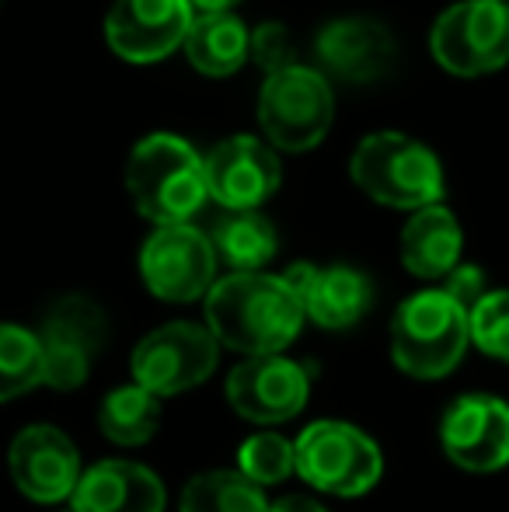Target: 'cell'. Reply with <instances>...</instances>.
<instances>
[{"instance_id": "9c48e42d", "label": "cell", "mask_w": 509, "mask_h": 512, "mask_svg": "<svg viewBox=\"0 0 509 512\" xmlns=\"http://www.w3.org/2000/svg\"><path fill=\"white\" fill-rule=\"evenodd\" d=\"M140 276L154 297L168 304H192L213 290L217 251L210 237L189 223L157 227L140 251Z\"/></svg>"}, {"instance_id": "7a4b0ae2", "label": "cell", "mask_w": 509, "mask_h": 512, "mask_svg": "<svg viewBox=\"0 0 509 512\" xmlns=\"http://www.w3.org/2000/svg\"><path fill=\"white\" fill-rule=\"evenodd\" d=\"M126 185L136 209L157 227L185 223L210 196L203 157L171 133H154L136 143L126 164Z\"/></svg>"}, {"instance_id": "2e32d148", "label": "cell", "mask_w": 509, "mask_h": 512, "mask_svg": "<svg viewBox=\"0 0 509 512\" xmlns=\"http://www.w3.org/2000/svg\"><path fill=\"white\" fill-rule=\"evenodd\" d=\"M283 279L304 304V317H311L314 324L332 331L353 328L367 314L370 297H374L370 279L363 272L349 269V265H328V269L293 265Z\"/></svg>"}, {"instance_id": "9a60e30c", "label": "cell", "mask_w": 509, "mask_h": 512, "mask_svg": "<svg viewBox=\"0 0 509 512\" xmlns=\"http://www.w3.org/2000/svg\"><path fill=\"white\" fill-rule=\"evenodd\" d=\"M206 192L224 209H258L279 189L276 150L265 147L255 136L224 140L203 157Z\"/></svg>"}, {"instance_id": "8fae6325", "label": "cell", "mask_w": 509, "mask_h": 512, "mask_svg": "<svg viewBox=\"0 0 509 512\" xmlns=\"http://www.w3.org/2000/svg\"><path fill=\"white\" fill-rule=\"evenodd\" d=\"M307 391H311L307 370L283 356L245 359L227 377L231 408L258 425H279L297 418L307 405Z\"/></svg>"}, {"instance_id": "f546056e", "label": "cell", "mask_w": 509, "mask_h": 512, "mask_svg": "<svg viewBox=\"0 0 509 512\" xmlns=\"http://www.w3.org/2000/svg\"><path fill=\"white\" fill-rule=\"evenodd\" d=\"M189 4L196 14H220V11H231V7L241 4V0H189Z\"/></svg>"}, {"instance_id": "f1b7e54d", "label": "cell", "mask_w": 509, "mask_h": 512, "mask_svg": "<svg viewBox=\"0 0 509 512\" xmlns=\"http://www.w3.org/2000/svg\"><path fill=\"white\" fill-rule=\"evenodd\" d=\"M269 512H328V509L318 506L314 499H307V495H286L279 502H269Z\"/></svg>"}, {"instance_id": "4316f807", "label": "cell", "mask_w": 509, "mask_h": 512, "mask_svg": "<svg viewBox=\"0 0 509 512\" xmlns=\"http://www.w3.org/2000/svg\"><path fill=\"white\" fill-rule=\"evenodd\" d=\"M248 56H255V63L265 67V74H279V70H286V67H297L290 32H286L283 25H276V21L255 28L252 42H248Z\"/></svg>"}, {"instance_id": "cb8c5ba5", "label": "cell", "mask_w": 509, "mask_h": 512, "mask_svg": "<svg viewBox=\"0 0 509 512\" xmlns=\"http://www.w3.org/2000/svg\"><path fill=\"white\" fill-rule=\"evenodd\" d=\"M42 384V342L39 335L0 324V401H11L18 394Z\"/></svg>"}, {"instance_id": "e0dca14e", "label": "cell", "mask_w": 509, "mask_h": 512, "mask_svg": "<svg viewBox=\"0 0 509 512\" xmlns=\"http://www.w3.org/2000/svg\"><path fill=\"white\" fill-rule=\"evenodd\" d=\"M318 60L332 77L346 84H367L387 74L394 60V39L384 21L339 18L318 35Z\"/></svg>"}, {"instance_id": "8992f818", "label": "cell", "mask_w": 509, "mask_h": 512, "mask_svg": "<svg viewBox=\"0 0 509 512\" xmlns=\"http://www.w3.org/2000/svg\"><path fill=\"white\" fill-rule=\"evenodd\" d=\"M335 102L328 81L311 67H286L279 74H269L258 98V122L272 147L290 150H311L325 140L332 126Z\"/></svg>"}, {"instance_id": "ba28073f", "label": "cell", "mask_w": 509, "mask_h": 512, "mask_svg": "<svg viewBox=\"0 0 509 512\" xmlns=\"http://www.w3.org/2000/svg\"><path fill=\"white\" fill-rule=\"evenodd\" d=\"M433 56L457 77H482L509 63V7L464 0L433 25Z\"/></svg>"}, {"instance_id": "52a82bcc", "label": "cell", "mask_w": 509, "mask_h": 512, "mask_svg": "<svg viewBox=\"0 0 509 512\" xmlns=\"http://www.w3.org/2000/svg\"><path fill=\"white\" fill-rule=\"evenodd\" d=\"M220 359V342L210 328L189 321H171L150 331L133 349V384L157 398H175L189 387L203 384Z\"/></svg>"}, {"instance_id": "ac0fdd59", "label": "cell", "mask_w": 509, "mask_h": 512, "mask_svg": "<svg viewBox=\"0 0 509 512\" xmlns=\"http://www.w3.org/2000/svg\"><path fill=\"white\" fill-rule=\"evenodd\" d=\"M74 512H161L164 485L154 471L133 460H102L81 474L74 495Z\"/></svg>"}, {"instance_id": "83f0119b", "label": "cell", "mask_w": 509, "mask_h": 512, "mask_svg": "<svg viewBox=\"0 0 509 512\" xmlns=\"http://www.w3.org/2000/svg\"><path fill=\"white\" fill-rule=\"evenodd\" d=\"M443 293H447L457 307L471 314V310L478 307V300L485 297V272L475 269V265H457L447 276V283H443Z\"/></svg>"}, {"instance_id": "5bb4252c", "label": "cell", "mask_w": 509, "mask_h": 512, "mask_svg": "<svg viewBox=\"0 0 509 512\" xmlns=\"http://www.w3.org/2000/svg\"><path fill=\"white\" fill-rule=\"evenodd\" d=\"M7 467L21 492L32 502L70 499L81 481V457L67 432L53 425H28L14 436Z\"/></svg>"}, {"instance_id": "4dcf8cb0", "label": "cell", "mask_w": 509, "mask_h": 512, "mask_svg": "<svg viewBox=\"0 0 509 512\" xmlns=\"http://www.w3.org/2000/svg\"><path fill=\"white\" fill-rule=\"evenodd\" d=\"M489 4H503V7H509V0H489Z\"/></svg>"}, {"instance_id": "ffe728a7", "label": "cell", "mask_w": 509, "mask_h": 512, "mask_svg": "<svg viewBox=\"0 0 509 512\" xmlns=\"http://www.w3.org/2000/svg\"><path fill=\"white\" fill-rule=\"evenodd\" d=\"M248 42L252 35L241 25L238 14H196L189 35H185V53H189L192 67L203 70L206 77H231L245 67Z\"/></svg>"}, {"instance_id": "3957f363", "label": "cell", "mask_w": 509, "mask_h": 512, "mask_svg": "<svg viewBox=\"0 0 509 512\" xmlns=\"http://www.w3.org/2000/svg\"><path fill=\"white\" fill-rule=\"evenodd\" d=\"M471 342L468 310L443 290L408 297L391 321V356L401 373L415 380H440L461 363Z\"/></svg>"}, {"instance_id": "277c9868", "label": "cell", "mask_w": 509, "mask_h": 512, "mask_svg": "<svg viewBox=\"0 0 509 512\" xmlns=\"http://www.w3.org/2000/svg\"><path fill=\"white\" fill-rule=\"evenodd\" d=\"M353 182L394 209H426L443 199V168L429 147L405 133H374L353 154Z\"/></svg>"}, {"instance_id": "5b68a950", "label": "cell", "mask_w": 509, "mask_h": 512, "mask_svg": "<svg viewBox=\"0 0 509 512\" xmlns=\"http://www.w3.org/2000/svg\"><path fill=\"white\" fill-rule=\"evenodd\" d=\"M297 474L318 492L353 499L381 481L384 460L377 443L349 422H314L293 443Z\"/></svg>"}, {"instance_id": "30bf717a", "label": "cell", "mask_w": 509, "mask_h": 512, "mask_svg": "<svg viewBox=\"0 0 509 512\" xmlns=\"http://www.w3.org/2000/svg\"><path fill=\"white\" fill-rule=\"evenodd\" d=\"M42 384L77 391L105 342V314L88 297H63L42 324Z\"/></svg>"}, {"instance_id": "d6986e66", "label": "cell", "mask_w": 509, "mask_h": 512, "mask_svg": "<svg viewBox=\"0 0 509 512\" xmlns=\"http://www.w3.org/2000/svg\"><path fill=\"white\" fill-rule=\"evenodd\" d=\"M461 223L447 206H426L401 230V262L419 279H447L461 265Z\"/></svg>"}, {"instance_id": "484cf974", "label": "cell", "mask_w": 509, "mask_h": 512, "mask_svg": "<svg viewBox=\"0 0 509 512\" xmlns=\"http://www.w3.org/2000/svg\"><path fill=\"white\" fill-rule=\"evenodd\" d=\"M471 342L492 359L509 363V290L485 293L478 307L468 314Z\"/></svg>"}, {"instance_id": "4fadbf2b", "label": "cell", "mask_w": 509, "mask_h": 512, "mask_svg": "<svg viewBox=\"0 0 509 512\" xmlns=\"http://www.w3.org/2000/svg\"><path fill=\"white\" fill-rule=\"evenodd\" d=\"M443 453L464 471L489 474L509 464V405L489 394L454 401L440 425Z\"/></svg>"}, {"instance_id": "d4e9b609", "label": "cell", "mask_w": 509, "mask_h": 512, "mask_svg": "<svg viewBox=\"0 0 509 512\" xmlns=\"http://www.w3.org/2000/svg\"><path fill=\"white\" fill-rule=\"evenodd\" d=\"M238 471L248 481L262 485H279L297 471V460H293V443L283 439L279 432H255L252 439H245L238 450Z\"/></svg>"}, {"instance_id": "603a6c76", "label": "cell", "mask_w": 509, "mask_h": 512, "mask_svg": "<svg viewBox=\"0 0 509 512\" xmlns=\"http://www.w3.org/2000/svg\"><path fill=\"white\" fill-rule=\"evenodd\" d=\"M182 512H269V502L241 471H210L185 485Z\"/></svg>"}, {"instance_id": "7c38bea8", "label": "cell", "mask_w": 509, "mask_h": 512, "mask_svg": "<svg viewBox=\"0 0 509 512\" xmlns=\"http://www.w3.org/2000/svg\"><path fill=\"white\" fill-rule=\"evenodd\" d=\"M189 0H116L105 21L112 53L133 63H154L185 46L192 28Z\"/></svg>"}, {"instance_id": "6da1fadb", "label": "cell", "mask_w": 509, "mask_h": 512, "mask_svg": "<svg viewBox=\"0 0 509 512\" xmlns=\"http://www.w3.org/2000/svg\"><path fill=\"white\" fill-rule=\"evenodd\" d=\"M206 328L248 359L279 356L304 328V304L283 276L234 272L206 293Z\"/></svg>"}, {"instance_id": "44dd1931", "label": "cell", "mask_w": 509, "mask_h": 512, "mask_svg": "<svg viewBox=\"0 0 509 512\" xmlns=\"http://www.w3.org/2000/svg\"><path fill=\"white\" fill-rule=\"evenodd\" d=\"M210 244L234 272H262L276 258L279 237L258 209H227L213 227Z\"/></svg>"}, {"instance_id": "1f68e13d", "label": "cell", "mask_w": 509, "mask_h": 512, "mask_svg": "<svg viewBox=\"0 0 509 512\" xmlns=\"http://www.w3.org/2000/svg\"><path fill=\"white\" fill-rule=\"evenodd\" d=\"M60 512H74V509H60Z\"/></svg>"}, {"instance_id": "7402d4cb", "label": "cell", "mask_w": 509, "mask_h": 512, "mask_svg": "<svg viewBox=\"0 0 509 512\" xmlns=\"http://www.w3.org/2000/svg\"><path fill=\"white\" fill-rule=\"evenodd\" d=\"M98 425H102L105 439L116 446H143L154 439L157 425H161V398L143 391L140 384L119 387V391L105 394L102 408H98Z\"/></svg>"}]
</instances>
